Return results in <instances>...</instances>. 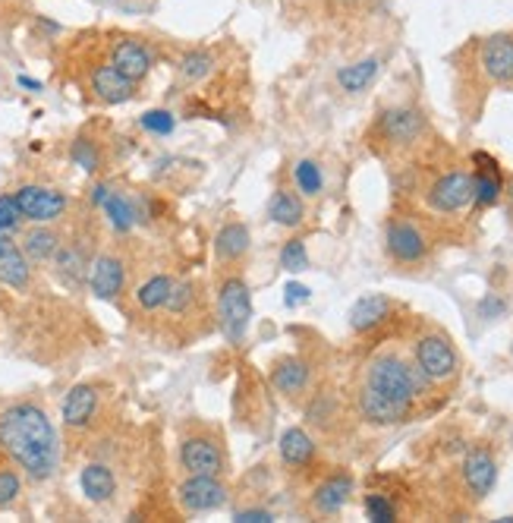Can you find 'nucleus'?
I'll return each instance as SVG.
<instances>
[{
	"label": "nucleus",
	"mask_w": 513,
	"mask_h": 523,
	"mask_svg": "<svg viewBox=\"0 0 513 523\" xmlns=\"http://www.w3.org/2000/svg\"><path fill=\"white\" fill-rule=\"evenodd\" d=\"M0 451H6L38 483L51 476L60 461L51 420L35 404H16L0 416Z\"/></svg>",
	"instance_id": "1"
},
{
	"label": "nucleus",
	"mask_w": 513,
	"mask_h": 523,
	"mask_svg": "<svg viewBox=\"0 0 513 523\" xmlns=\"http://www.w3.org/2000/svg\"><path fill=\"white\" fill-rule=\"evenodd\" d=\"M366 385L375 391L388 394V398L401 400V404H416L425 391H429V379L419 366H410L406 359L394 357V353H384L375 357L366 369Z\"/></svg>",
	"instance_id": "2"
},
{
	"label": "nucleus",
	"mask_w": 513,
	"mask_h": 523,
	"mask_svg": "<svg viewBox=\"0 0 513 523\" xmlns=\"http://www.w3.org/2000/svg\"><path fill=\"white\" fill-rule=\"evenodd\" d=\"M218 322L230 344H243L252 325V294L240 274H227L218 284Z\"/></svg>",
	"instance_id": "3"
},
{
	"label": "nucleus",
	"mask_w": 513,
	"mask_h": 523,
	"mask_svg": "<svg viewBox=\"0 0 513 523\" xmlns=\"http://www.w3.org/2000/svg\"><path fill=\"white\" fill-rule=\"evenodd\" d=\"M416 366L425 372L429 381H447L457 376L460 359L444 335H422L416 341Z\"/></svg>",
	"instance_id": "4"
},
{
	"label": "nucleus",
	"mask_w": 513,
	"mask_h": 523,
	"mask_svg": "<svg viewBox=\"0 0 513 523\" xmlns=\"http://www.w3.org/2000/svg\"><path fill=\"white\" fill-rule=\"evenodd\" d=\"M180 505L189 514H208L227 505V486L208 473H189L180 486Z\"/></svg>",
	"instance_id": "5"
},
{
	"label": "nucleus",
	"mask_w": 513,
	"mask_h": 523,
	"mask_svg": "<svg viewBox=\"0 0 513 523\" xmlns=\"http://www.w3.org/2000/svg\"><path fill=\"white\" fill-rule=\"evenodd\" d=\"M180 464L187 473H208V476H220L227 466V454L220 448L218 438L211 435H192L183 438L180 444Z\"/></svg>",
	"instance_id": "6"
},
{
	"label": "nucleus",
	"mask_w": 513,
	"mask_h": 523,
	"mask_svg": "<svg viewBox=\"0 0 513 523\" xmlns=\"http://www.w3.org/2000/svg\"><path fill=\"white\" fill-rule=\"evenodd\" d=\"M429 205L441 215H454V211H463L466 205H473V174L451 171L438 176L429 189Z\"/></svg>",
	"instance_id": "7"
},
{
	"label": "nucleus",
	"mask_w": 513,
	"mask_h": 523,
	"mask_svg": "<svg viewBox=\"0 0 513 523\" xmlns=\"http://www.w3.org/2000/svg\"><path fill=\"white\" fill-rule=\"evenodd\" d=\"M13 199H16L19 215L35 224L57 221V218L67 211V196L57 193V189H48V187H23V189H16Z\"/></svg>",
	"instance_id": "8"
},
{
	"label": "nucleus",
	"mask_w": 513,
	"mask_h": 523,
	"mask_svg": "<svg viewBox=\"0 0 513 523\" xmlns=\"http://www.w3.org/2000/svg\"><path fill=\"white\" fill-rule=\"evenodd\" d=\"M384 243H388V256L401 265H416V262L425 259L429 252V243H425L422 230L410 221H390L388 230H384Z\"/></svg>",
	"instance_id": "9"
},
{
	"label": "nucleus",
	"mask_w": 513,
	"mask_h": 523,
	"mask_svg": "<svg viewBox=\"0 0 513 523\" xmlns=\"http://www.w3.org/2000/svg\"><path fill=\"white\" fill-rule=\"evenodd\" d=\"M356 404H359L362 420L372 422V426H401V422L410 420V413H412L410 404H401V400L388 398V394L375 391V388H369V385H362Z\"/></svg>",
	"instance_id": "10"
},
{
	"label": "nucleus",
	"mask_w": 513,
	"mask_h": 523,
	"mask_svg": "<svg viewBox=\"0 0 513 523\" xmlns=\"http://www.w3.org/2000/svg\"><path fill=\"white\" fill-rule=\"evenodd\" d=\"M479 60L491 82L510 86L513 82V35H491V38L482 41Z\"/></svg>",
	"instance_id": "11"
},
{
	"label": "nucleus",
	"mask_w": 513,
	"mask_h": 523,
	"mask_svg": "<svg viewBox=\"0 0 513 523\" xmlns=\"http://www.w3.org/2000/svg\"><path fill=\"white\" fill-rule=\"evenodd\" d=\"M463 483H466L469 495L476 501L488 498L497 483V464L486 448H473L463 461Z\"/></svg>",
	"instance_id": "12"
},
{
	"label": "nucleus",
	"mask_w": 513,
	"mask_h": 523,
	"mask_svg": "<svg viewBox=\"0 0 513 523\" xmlns=\"http://www.w3.org/2000/svg\"><path fill=\"white\" fill-rule=\"evenodd\" d=\"M422 130H425V117L422 111L416 108H390L379 117V133L388 143H397V145H406L412 143V139H419Z\"/></svg>",
	"instance_id": "13"
},
{
	"label": "nucleus",
	"mask_w": 513,
	"mask_h": 523,
	"mask_svg": "<svg viewBox=\"0 0 513 523\" xmlns=\"http://www.w3.org/2000/svg\"><path fill=\"white\" fill-rule=\"evenodd\" d=\"M91 91L108 104H126L135 95V80L123 76L113 63H104V67H95V73H91Z\"/></svg>",
	"instance_id": "14"
},
{
	"label": "nucleus",
	"mask_w": 513,
	"mask_h": 523,
	"mask_svg": "<svg viewBox=\"0 0 513 523\" xmlns=\"http://www.w3.org/2000/svg\"><path fill=\"white\" fill-rule=\"evenodd\" d=\"M390 313H394V303H390L388 296H384V294H366V296H359V300L353 303L350 328L356 331V335H369V331H375L379 325L388 322Z\"/></svg>",
	"instance_id": "15"
},
{
	"label": "nucleus",
	"mask_w": 513,
	"mask_h": 523,
	"mask_svg": "<svg viewBox=\"0 0 513 523\" xmlns=\"http://www.w3.org/2000/svg\"><path fill=\"white\" fill-rule=\"evenodd\" d=\"M89 284H91V294L98 300H113L126 284V268L123 262L117 256H98L95 265H91V274H89Z\"/></svg>",
	"instance_id": "16"
},
{
	"label": "nucleus",
	"mask_w": 513,
	"mask_h": 523,
	"mask_svg": "<svg viewBox=\"0 0 513 523\" xmlns=\"http://www.w3.org/2000/svg\"><path fill=\"white\" fill-rule=\"evenodd\" d=\"M111 63L123 76H130V80L139 82V80H145V76H148V69H152L155 58H152V51H148V45L126 38V41H120V45H113Z\"/></svg>",
	"instance_id": "17"
},
{
	"label": "nucleus",
	"mask_w": 513,
	"mask_h": 523,
	"mask_svg": "<svg viewBox=\"0 0 513 523\" xmlns=\"http://www.w3.org/2000/svg\"><path fill=\"white\" fill-rule=\"evenodd\" d=\"M350 495H353V476L350 473H334L325 483H318L315 495H312V507L318 514H337L347 507Z\"/></svg>",
	"instance_id": "18"
},
{
	"label": "nucleus",
	"mask_w": 513,
	"mask_h": 523,
	"mask_svg": "<svg viewBox=\"0 0 513 523\" xmlns=\"http://www.w3.org/2000/svg\"><path fill=\"white\" fill-rule=\"evenodd\" d=\"M98 410V391L91 385H76L73 391L67 394V400H63V422H67L69 429H82L91 422V416H95Z\"/></svg>",
	"instance_id": "19"
},
{
	"label": "nucleus",
	"mask_w": 513,
	"mask_h": 523,
	"mask_svg": "<svg viewBox=\"0 0 513 523\" xmlns=\"http://www.w3.org/2000/svg\"><path fill=\"white\" fill-rule=\"evenodd\" d=\"M281 461L290 466V470H303V466H309L315 461V442H312V435L305 432V429H287V432L281 435Z\"/></svg>",
	"instance_id": "20"
},
{
	"label": "nucleus",
	"mask_w": 513,
	"mask_h": 523,
	"mask_svg": "<svg viewBox=\"0 0 513 523\" xmlns=\"http://www.w3.org/2000/svg\"><path fill=\"white\" fill-rule=\"evenodd\" d=\"M271 385L283 394V398H299V394L309 388V366L296 357H287L274 366L271 372Z\"/></svg>",
	"instance_id": "21"
},
{
	"label": "nucleus",
	"mask_w": 513,
	"mask_h": 523,
	"mask_svg": "<svg viewBox=\"0 0 513 523\" xmlns=\"http://www.w3.org/2000/svg\"><path fill=\"white\" fill-rule=\"evenodd\" d=\"M249 243H252V237H249L246 224L230 221V224H224V228L218 230L215 256H218V262H224V265H233V262H240L249 252Z\"/></svg>",
	"instance_id": "22"
},
{
	"label": "nucleus",
	"mask_w": 513,
	"mask_h": 523,
	"mask_svg": "<svg viewBox=\"0 0 513 523\" xmlns=\"http://www.w3.org/2000/svg\"><path fill=\"white\" fill-rule=\"evenodd\" d=\"M80 486H82L85 498L95 501V505L111 501L113 492H117V479H113L111 466H104V464H89V466H85V470L80 473Z\"/></svg>",
	"instance_id": "23"
},
{
	"label": "nucleus",
	"mask_w": 513,
	"mask_h": 523,
	"mask_svg": "<svg viewBox=\"0 0 513 523\" xmlns=\"http://www.w3.org/2000/svg\"><path fill=\"white\" fill-rule=\"evenodd\" d=\"M268 218L274 224H281V228H299L305 221V205L290 189H274V196L268 202Z\"/></svg>",
	"instance_id": "24"
},
{
	"label": "nucleus",
	"mask_w": 513,
	"mask_h": 523,
	"mask_svg": "<svg viewBox=\"0 0 513 523\" xmlns=\"http://www.w3.org/2000/svg\"><path fill=\"white\" fill-rule=\"evenodd\" d=\"M381 69V60L379 58H366L359 63H350V67H344L337 73V86L344 91H350V95H356V91L369 89L375 82V76H379Z\"/></svg>",
	"instance_id": "25"
},
{
	"label": "nucleus",
	"mask_w": 513,
	"mask_h": 523,
	"mask_svg": "<svg viewBox=\"0 0 513 523\" xmlns=\"http://www.w3.org/2000/svg\"><path fill=\"white\" fill-rule=\"evenodd\" d=\"M28 278H32V268H28L26 252H19L16 246H13L10 252L0 256V284L13 287V291H26Z\"/></svg>",
	"instance_id": "26"
},
{
	"label": "nucleus",
	"mask_w": 513,
	"mask_h": 523,
	"mask_svg": "<svg viewBox=\"0 0 513 523\" xmlns=\"http://www.w3.org/2000/svg\"><path fill=\"white\" fill-rule=\"evenodd\" d=\"M57 250H60V237H57L51 228H35V230H28L23 240V252H26V259H32V262L54 259Z\"/></svg>",
	"instance_id": "27"
},
{
	"label": "nucleus",
	"mask_w": 513,
	"mask_h": 523,
	"mask_svg": "<svg viewBox=\"0 0 513 523\" xmlns=\"http://www.w3.org/2000/svg\"><path fill=\"white\" fill-rule=\"evenodd\" d=\"M102 208L108 211L113 230H120V233L133 230V224L139 221V211H135V205L126 199L123 193H108V199L102 202Z\"/></svg>",
	"instance_id": "28"
},
{
	"label": "nucleus",
	"mask_w": 513,
	"mask_h": 523,
	"mask_svg": "<svg viewBox=\"0 0 513 523\" xmlns=\"http://www.w3.org/2000/svg\"><path fill=\"white\" fill-rule=\"evenodd\" d=\"M170 287H174V278H170V274H155V278H148L145 284L135 291V303H139L142 309H161L170 294Z\"/></svg>",
	"instance_id": "29"
},
{
	"label": "nucleus",
	"mask_w": 513,
	"mask_h": 523,
	"mask_svg": "<svg viewBox=\"0 0 513 523\" xmlns=\"http://www.w3.org/2000/svg\"><path fill=\"white\" fill-rule=\"evenodd\" d=\"M294 180L303 196H322V189H325V174H322V167H318V161H312V158L296 161Z\"/></svg>",
	"instance_id": "30"
},
{
	"label": "nucleus",
	"mask_w": 513,
	"mask_h": 523,
	"mask_svg": "<svg viewBox=\"0 0 513 523\" xmlns=\"http://www.w3.org/2000/svg\"><path fill=\"white\" fill-rule=\"evenodd\" d=\"M504 193V183H501V174H486V171H476L473 174V202L479 208H488L501 199Z\"/></svg>",
	"instance_id": "31"
},
{
	"label": "nucleus",
	"mask_w": 513,
	"mask_h": 523,
	"mask_svg": "<svg viewBox=\"0 0 513 523\" xmlns=\"http://www.w3.org/2000/svg\"><path fill=\"white\" fill-rule=\"evenodd\" d=\"M362 507H366V518L375 520V523H394L397 520L394 501L381 492H369L366 498H362Z\"/></svg>",
	"instance_id": "32"
},
{
	"label": "nucleus",
	"mask_w": 513,
	"mask_h": 523,
	"mask_svg": "<svg viewBox=\"0 0 513 523\" xmlns=\"http://www.w3.org/2000/svg\"><path fill=\"white\" fill-rule=\"evenodd\" d=\"M211 69H215V58H211L208 51H189L187 58H183V63H180V73H183V80H187V82L205 80Z\"/></svg>",
	"instance_id": "33"
},
{
	"label": "nucleus",
	"mask_w": 513,
	"mask_h": 523,
	"mask_svg": "<svg viewBox=\"0 0 513 523\" xmlns=\"http://www.w3.org/2000/svg\"><path fill=\"white\" fill-rule=\"evenodd\" d=\"M281 268H283V272H290V274H299V272H305V268H309V252H305L303 240L294 237V240H287V243H283Z\"/></svg>",
	"instance_id": "34"
},
{
	"label": "nucleus",
	"mask_w": 513,
	"mask_h": 523,
	"mask_svg": "<svg viewBox=\"0 0 513 523\" xmlns=\"http://www.w3.org/2000/svg\"><path fill=\"white\" fill-rule=\"evenodd\" d=\"M54 259H57V272H60L63 278H69V281L82 278L85 259H82V252L76 250V246H60V250L54 252Z\"/></svg>",
	"instance_id": "35"
},
{
	"label": "nucleus",
	"mask_w": 513,
	"mask_h": 523,
	"mask_svg": "<svg viewBox=\"0 0 513 523\" xmlns=\"http://www.w3.org/2000/svg\"><path fill=\"white\" fill-rule=\"evenodd\" d=\"M192 300H196V284H189V281H180V284H176L174 281L167 300H164V309L174 315H183L192 306Z\"/></svg>",
	"instance_id": "36"
},
{
	"label": "nucleus",
	"mask_w": 513,
	"mask_h": 523,
	"mask_svg": "<svg viewBox=\"0 0 513 523\" xmlns=\"http://www.w3.org/2000/svg\"><path fill=\"white\" fill-rule=\"evenodd\" d=\"M69 158H73V165L82 167L85 174H95L98 165H102V155H98L95 143H89V139H76L73 148H69Z\"/></svg>",
	"instance_id": "37"
},
{
	"label": "nucleus",
	"mask_w": 513,
	"mask_h": 523,
	"mask_svg": "<svg viewBox=\"0 0 513 523\" xmlns=\"http://www.w3.org/2000/svg\"><path fill=\"white\" fill-rule=\"evenodd\" d=\"M139 123H142V130L155 133V136H170V133H174V126H176V120H174L170 111H145Z\"/></svg>",
	"instance_id": "38"
},
{
	"label": "nucleus",
	"mask_w": 513,
	"mask_h": 523,
	"mask_svg": "<svg viewBox=\"0 0 513 523\" xmlns=\"http://www.w3.org/2000/svg\"><path fill=\"white\" fill-rule=\"evenodd\" d=\"M19 489H23V483H19V476L13 470H0V507H6L10 501H16Z\"/></svg>",
	"instance_id": "39"
},
{
	"label": "nucleus",
	"mask_w": 513,
	"mask_h": 523,
	"mask_svg": "<svg viewBox=\"0 0 513 523\" xmlns=\"http://www.w3.org/2000/svg\"><path fill=\"white\" fill-rule=\"evenodd\" d=\"M19 208H16V199L13 196H0V233H10L13 228L19 224Z\"/></svg>",
	"instance_id": "40"
},
{
	"label": "nucleus",
	"mask_w": 513,
	"mask_h": 523,
	"mask_svg": "<svg viewBox=\"0 0 513 523\" xmlns=\"http://www.w3.org/2000/svg\"><path fill=\"white\" fill-rule=\"evenodd\" d=\"M504 309H508V303H504V296H497V294H486V296H482V303H479V315L486 322L504 315Z\"/></svg>",
	"instance_id": "41"
},
{
	"label": "nucleus",
	"mask_w": 513,
	"mask_h": 523,
	"mask_svg": "<svg viewBox=\"0 0 513 523\" xmlns=\"http://www.w3.org/2000/svg\"><path fill=\"white\" fill-rule=\"evenodd\" d=\"M309 296L312 291L305 284H296V281H290L287 287H283V303H287L290 309H296V306H303V303H309Z\"/></svg>",
	"instance_id": "42"
},
{
	"label": "nucleus",
	"mask_w": 513,
	"mask_h": 523,
	"mask_svg": "<svg viewBox=\"0 0 513 523\" xmlns=\"http://www.w3.org/2000/svg\"><path fill=\"white\" fill-rule=\"evenodd\" d=\"M233 520L237 523H271L274 520V514L265 511V507H246V511H240Z\"/></svg>",
	"instance_id": "43"
},
{
	"label": "nucleus",
	"mask_w": 513,
	"mask_h": 523,
	"mask_svg": "<svg viewBox=\"0 0 513 523\" xmlns=\"http://www.w3.org/2000/svg\"><path fill=\"white\" fill-rule=\"evenodd\" d=\"M473 165H476V171L501 174V165H497V158H491L488 152H473Z\"/></svg>",
	"instance_id": "44"
},
{
	"label": "nucleus",
	"mask_w": 513,
	"mask_h": 523,
	"mask_svg": "<svg viewBox=\"0 0 513 523\" xmlns=\"http://www.w3.org/2000/svg\"><path fill=\"white\" fill-rule=\"evenodd\" d=\"M19 86H23V89H32V91H38V89H41V82H38V80H28V76H19Z\"/></svg>",
	"instance_id": "45"
},
{
	"label": "nucleus",
	"mask_w": 513,
	"mask_h": 523,
	"mask_svg": "<svg viewBox=\"0 0 513 523\" xmlns=\"http://www.w3.org/2000/svg\"><path fill=\"white\" fill-rule=\"evenodd\" d=\"M13 250V240L6 237V233H0V256H4V252H10Z\"/></svg>",
	"instance_id": "46"
},
{
	"label": "nucleus",
	"mask_w": 513,
	"mask_h": 523,
	"mask_svg": "<svg viewBox=\"0 0 513 523\" xmlns=\"http://www.w3.org/2000/svg\"><path fill=\"white\" fill-rule=\"evenodd\" d=\"M508 196H510V202H513V176H510V183H508Z\"/></svg>",
	"instance_id": "47"
}]
</instances>
